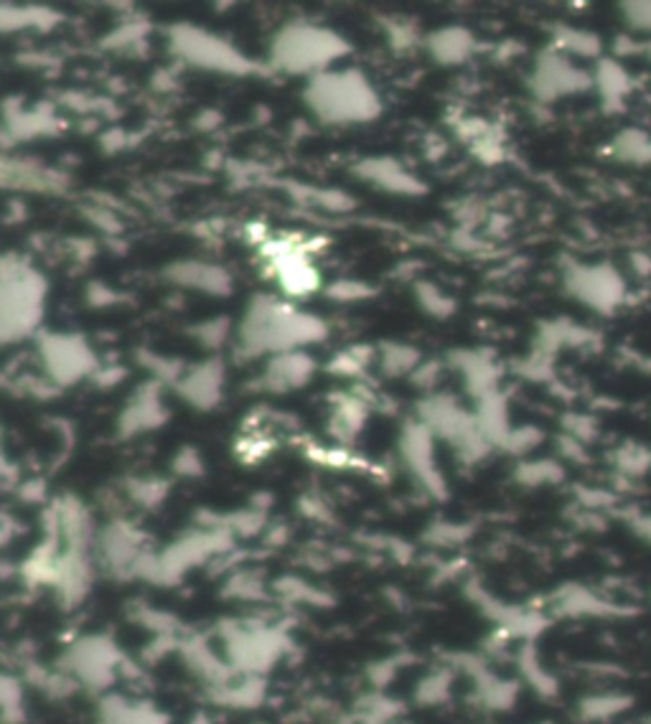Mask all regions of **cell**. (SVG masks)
<instances>
[{
	"instance_id": "6da1fadb",
	"label": "cell",
	"mask_w": 651,
	"mask_h": 724,
	"mask_svg": "<svg viewBox=\"0 0 651 724\" xmlns=\"http://www.w3.org/2000/svg\"><path fill=\"white\" fill-rule=\"evenodd\" d=\"M237 352L242 356H277L304 352L313 344H323L329 325L319 316L293 308L275 295H255L245 308L242 321L235 329Z\"/></svg>"
},
{
	"instance_id": "7a4b0ae2",
	"label": "cell",
	"mask_w": 651,
	"mask_h": 724,
	"mask_svg": "<svg viewBox=\"0 0 651 724\" xmlns=\"http://www.w3.org/2000/svg\"><path fill=\"white\" fill-rule=\"evenodd\" d=\"M212 641L235 674L268 676L296 649L291 630L262 615L224 618L214 626Z\"/></svg>"
},
{
	"instance_id": "3957f363",
	"label": "cell",
	"mask_w": 651,
	"mask_h": 724,
	"mask_svg": "<svg viewBox=\"0 0 651 724\" xmlns=\"http://www.w3.org/2000/svg\"><path fill=\"white\" fill-rule=\"evenodd\" d=\"M304 103L313 118L329 128L364 124L382 115V99L359 69H329L308 80Z\"/></svg>"
},
{
	"instance_id": "277c9868",
	"label": "cell",
	"mask_w": 651,
	"mask_h": 724,
	"mask_svg": "<svg viewBox=\"0 0 651 724\" xmlns=\"http://www.w3.org/2000/svg\"><path fill=\"white\" fill-rule=\"evenodd\" d=\"M49 283L26 257L0 254V348L34 336L44 321Z\"/></svg>"
},
{
	"instance_id": "5b68a950",
	"label": "cell",
	"mask_w": 651,
	"mask_h": 724,
	"mask_svg": "<svg viewBox=\"0 0 651 724\" xmlns=\"http://www.w3.org/2000/svg\"><path fill=\"white\" fill-rule=\"evenodd\" d=\"M348 51H352V44L339 31L313 21H291L277 28L270 41L268 69L313 80L333 69Z\"/></svg>"
},
{
	"instance_id": "8992f818",
	"label": "cell",
	"mask_w": 651,
	"mask_h": 724,
	"mask_svg": "<svg viewBox=\"0 0 651 724\" xmlns=\"http://www.w3.org/2000/svg\"><path fill=\"white\" fill-rule=\"evenodd\" d=\"M128 658V653L110 633H84L59 653L54 666L64 672L80 691L105 697L122 679Z\"/></svg>"
},
{
	"instance_id": "52a82bcc",
	"label": "cell",
	"mask_w": 651,
	"mask_h": 724,
	"mask_svg": "<svg viewBox=\"0 0 651 724\" xmlns=\"http://www.w3.org/2000/svg\"><path fill=\"white\" fill-rule=\"evenodd\" d=\"M168 44L170 51H174L184 64L193 69L229 76H247L260 72L258 61L245 57L235 44L212 34V31L191 26V23H176V26H170Z\"/></svg>"
},
{
	"instance_id": "ba28073f",
	"label": "cell",
	"mask_w": 651,
	"mask_h": 724,
	"mask_svg": "<svg viewBox=\"0 0 651 724\" xmlns=\"http://www.w3.org/2000/svg\"><path fill=\"white\" fill-rule=\"evenodd\" d=\"M153 551L149 534L130 519L113 517L97 529L95 559L107 578L118 582L138 580V572Z\"/></svg>"
},
{
	"instance_id": "9c48e42d",
	"label": "cell",
	"mask_w": 651,
	"mask_h": 724,
	"mask_svg": "<svg viewBox=\"0 0 651 724\" xmlns=\"http://www.w3.org/2000/svg\"><path fill=\"white\" fill-rule=\"evenodd\" d=\"M38 356H42L46 381L54 389L80 384L82 379H92V373L99 369L92 346L76 333H44L38 339Z\"/></svg>"
},
{
	"instance_id": "30bf717a",
	"label": "cell",
	"mask_w": 651,
	"mask_h": 724,
	"mask_svg": "<svg viewBox=\"0 0 651 724\" xmlns=\"http://www.w3.org/2000/svg\"><path fill=\"white\" fill-rule=\"evenodd\" d=\"M97 559L95 551L87 549H61L57 559V570L49 593L61 610H76L87 603V597L95 587L97 578Z\"/></svg>"
},
{
	"instance_id": "8fae6325",
	"label": "cell",
	"mask_w": 651,
	"mask_h": 724,
	"mask_svg": "<svg viewBox=\"0 0 651 724\" xmlns=\"http://www.w3.org/2000/svg\"><path fill=\"white\" fill-rule=\"evenodd\" d=\"M176 656L181 658L186 672L204 687V691L222 687V684H227L232 676H235L232 666L224 661L222 651L216 649V643L212 641V636L186 630L181 643H178Z\"/></svg>"
},
{
	"instance_id": "7c38bea8",
	"label": "cell",
	"mask_w": 651,
	"mask_h": 724,
	"mask_svg": "<svg viewBox=\"0 0 651 724\" xmlns=\"http://www.w3.org/2000/svg\"><path fill=\"white\" fill-rule=\"evenodd\" d=\"M224 384H227V369L220 356H209L206 361L197 366H186L181 379L176 381L174 389L189 407L199 412H212L222 404Z\"/></svg>"
},
{
	"instance_id": "4fadbf2b",
	"label": "cell",
	"mask_w": 651,
	"mask_h": 724,
	"mask_svg": "<svg viewBox=\"0 0 651 724\" xmlns=\"http://www.w3.org/2000/svg\"><path fill=\"white\" fill-rule=\"evenodd\" d=\"M161 387H163L161 381L151 379L135 389L133 400L122 407L120 417H118L120 440L141 438V435L153 432V430H158V427L166 425L168 410H166V402H163V396H161Z\"/></svg>"
},
{
	"instance_id": "5bb4252c",
	"label": "cell",
	"mask_w": 651,
	"mask_h": 724,
	"mask_svg": "<svg viewBox=\"0 0 651 724\" xmlns=\"http://www.w3.org/2000/svg\"><path fill=\"white\" fill-rule=\"evenodd\" d=\"M400 455L405 468L413 473V478L433 496H443V478L436 468V458H433V432L425 427L421 419L417 423H407L400 438Z\"/></svg>"
},
{
	"instance_id": "9a60e30c",
	"label": "cell",
	"mask_w": 651,
	"mask_h": 724,
	"mask_svg": "<svg viewBox=\"0 0 651 724\" xmlns=\"http://www.w3.org/2000/svg\"><path fill=\"white\" fill-rule=\"evenodd\" d=\"M265 254L273 262L277 283L291 298H300L319 287V270L313 268L304 249H298L293 241H270Z\"/></svg>"
},
{
	"instance_id": "2e32d148",
	"label": "cell",
	"mask_w": 651,
	"mask_h": 724,
	"mask_svg": "<svg viewBox=\"0 0 651 724\" xmlns=\"http://www.w3.org/2000/svg\"><path fill=\"white\" fill-rule=\"evenodd\" d=\"M316 369H319V364H316V359L308 352L277 354L270 356L265 371L260 373L255 387L270 394L293 392V389H304L308 381L313 379Z\"/></svg>"
},
{
	"instance_id": "e0dca14e",
	"label": "cell",
	"mask_w": 651,
	"mask_h": 724,
	"mask_svg": "<svg viewBox=\"0 0 651 724\" xmlns=\"http://www.w3.org/2000/svg\"><path fill=\"white\" fill-rule=\"evenodd\" d=\"M270 695V681L268 676H255V674H235L227 684L222 687L206 689L204 697L209 704L220 707L227 712H255L268 702Z\"/></svg>"
},
{
	"instance_id": "ac0fdd59",
	"label": "cell",
	"mask_w": 651,
	"mask_h": 724,
	"mask_svg": "<svg viewBox=\"0 0 651 724\" xmlns=\"http://www.w3.org/2000/svg\"><path fill=\"white\" fill-rule=\"evenodd\" d=\"M168 283H174L176 287H184V290H197L204 295H212V298H227L232 293V275L220 264L214 262H204V260H184V262H174L166 270Z\"/></svg>"
},
{
	"instance_id": "d6986e66",
	"label": "cell",
	"mask_w": 651,
	"mask_h": 724,
	"mask_svg": "<svg viewBox=\"0 0 651 724\" xmlns=\"http://www.w3.org/2000/svg\"><path fill=\"white\" fill-rule=\"evenodd\" d=\"M97 724H170V720L151 699L110 691V695L99 697Z\"/></svg>"
},
{
	"instance_id": "ffe728a7",
	"label": "cell",
	"mask_w": 651,
	"mask_h": 724,
	"mask_svg": "<svg viewBox=\"0 0 651 724\" xmlns=\"http://www.w3.org/2000/svg\"><path fill=\"white\" fill-rule=\"evenodd\" d=\"M354 174L375 189L400 193V197H421L425 191V186L394 158H364L356 163Z\"/></svg>"
},
{
	"instance_id": "44dd1931",
	"label": "cell",
	"mask_w": 651,
	"mask_h": 724,
	"mask_svg": "<svg viewBox=\"0 0 651 724\" xmlns=\"http://www.w3.org/2000/svg\"><path fill=\"white\" fill-rule=\"evenodd\" d=\"M570 280H572V290H576L578 298H583L588 306L608 310L622 300L624 285L611 268L583 270L578 272V275H572Z\"/></svg>"
},
{
	"instance_id": "7402d4cb",
	"label": "cell",
	"mask_w": 651,
	"mask_h": 724,
	"mask_svg": "<svg viewBox=\"0 0 651 724\" xmlns=\"http://www.w3.org/2000/svg\"><path fill=\"white\" fill-rule=\"evenodd\" d=\"M405 707L387 691L371 689L356 699L348 712H341L336 724H400Z\"/></svg>"
},
{
	"instance_id": "603a6c76",
	"label": "cell",
	"mask_w": 651,
	"mask_h": 724,
	"mask_svg": "<svg viewBox=\"0 0 651 724\" xmlns=\"http://www.w3.org/2000/svg\"><path fill=\"white\" fill-rule=\"evenodd\" d=\"M591 84V76H585L580 69L570 67V61H565L560 54L545 59L537 69V90L545 97H557L565 92H578Z\"/></svg>"
},
{
	"instance_id": "cb8c5ba5",
	"label": "cell",
	"mask_w": 651,
	"mask_h": 724,
	"mask_svg": "<svg viewBox=\"0 0 651 724\" xmlns=\"http://www.w3.org/2000/svg\"><path fill=\"white\" fill-rule=\"evenodd\" d=\"M273 595L291 607H313V610H326L333 605V595L313 582L296 574H283L273 582Z\"/></svg>"
},
{
	"instance_id": "d4e9b609",
	"label": "cell",
	"mask_w": 651,
	"mask_h": 724,
	"mask_svg": "<svg viewBox=\"0 0 651 724\" xmlns=\"http://www.w3.org/2000/svg\"><path fill=\"white\" fill-rule=\"evenodd\" d=\"M270 595H273V585H268L265 574L260 570H247V567L232 570L222 585V597L239 605H260Z\"/></svg>"
},
{
	"instance_id": "484cf974",
	"label": "cell",
	"mask_w": 651,
	"mask_h": 724,
	"mask_svg": "<svg viewBox=\"0 0 651 724\" xmlns=\"http://www.w3.org/2000/svg\"><path fill=\"white\" fill-rule=\"evenodd\" d=\"M364 423H367V404L359 396H339L333 402L331 417H329V432L331 438L348 446L356 440V435L362 432Z\"/></svg>"
},
{
	"instance_id": "4316f807",
	"label": "cell",
	"mask_w": 651,
	"mask_h": 724,
	"mask_svg": "<svg viewBox=\"0 0 651 724\" xmlns=\"http://www.w3.org/2000/svg\"><path fill=\"white\" fill-rule=\"evenodd\" d=\"M128 620L141 630H145L151 638H181L186 633L184 622L178 620L174 613L143 601L128 605Z\"/></svg>"
},
{
	"instance_id": "83f0119b",
	"label": "cell",
	"mask_w": 651,
	"mask_h": 724,
	"mask_svg": "<svg viewBox=\"0 0 651 724\" xmlns=\"http://www.w3.org/2000/svg\"><path fill=\"white\" fill-rule=\"evenodd\" d=\"M474 38L466 28H440L428 36V51L438 64H461L471 57Z\"/></svg>"
},
{
	"instance_id": "f1b7e54d",
	"label": "cell",
	"mask_w": 651,
	"mask_h": 724,
	"mask_svg": "<svg viewBox=\"0 0 651 724\" xmlns=\"http://www.w3.org/2000/svg\"><path fill=\"white\" fill-rule=\"evenodd\" d=\"M170 494V483L161 476H133L122 483V498L141 511H158Z\"/></svg>"
},
{
	"instance_id": "f546056e",
	"label": "cell",
	"mask_w": 651,
	"mask_h": 724,
	"mask_svg": "<svg viewBox=\"0 0 651 724\" xmlns=\"http://www.w3.org/2000/svg\"><path fill=\"white\" fill-rule=\"evenodd\" d=\"M26 722V684L21 674L0 668V724Z\"/></svg>"
},
{
	"instance_id": "4dcf8cb0",
	"label": "cell",
	"mask_w": 651,
	"mask_h": 724,
	"mask_svg": "<svg viewBox=\"0 0 651 724\" xmlns=\"http://www.w3.org/2000/svg\"><path fill=\"white\" fill-rule=\"evenodd\" d=\"M375 359L387 377H405V373L413 377V371L421 366V352L405 344H382L377 348Z\"/></svg>"
},
{
	"instance_id": "1f68e13d",
	"label": "cell",
	"mask_w": 651,
	"mask_h": 724,
	"mask_svg": "<svg viewBox=\"0 0 651 724\" xmlns=\"http://www.w3.org/2000/svg\"><path fill=\"white\" fill-rule=\"evenodd\" d=\"M54 21H59V15L46 8H15V5H0V34L5 31H21L28 26L46 28Z\"/></svg>"
},
{
	"instance_id": "d6a6232c",
	"label": "cell",
	"mask_w": 651,
	"mask_h": 724,
	"mask_svg": "<svg viewBox=\"0 0 651 724\" xmlns=\"http://www.w3.org/2000/svg\"><path fill=\"white\" fill-rule=\"evenodd\" d=\"M451 697V676L448 672L425 674L415 687V702L421 707H438Z\"/></svg>"
},
{
	"instance_id": "836d02e7",
	"label": "cell",
	"mask_w": 651,
	"mask_h": 724,
	"mask_svg": "<svg viewBox=\"0 0 651 724\" xmlns=\"http://www.w3.org/2000/svg\"><path fill=\"white\" fill-rule=\"evenodd\" d=\"M191 333L209 352H220L232 339V333H235V325H232L229 318H209V321L193 325Z\"/></svg>"
},
{
	"instance_id": "e575fe53",
	"label": "cell",
	"mask_w": 651,
	"mask_h": 724,
	"mask_svg": "<svg viewBox=\"0 0 651 724\" xmlns=\"http://www.w3.org/2000/svg\"><path fill=\"white\" fill-rule=\"evenodd\" d=\"M595 82H599L601 92L611 99V103H618V99L629 92V76H626L624 69L611 59L601 61L599 74H595Z\"/></svg>"
},
{
	"instance_id": "d590c367",
	"label": "cell",
	"mask_w": 651,
	"mask_h": 724,
	"mask_svg": "<svg viewBox=\"0 0 651 724\" xmlns=\"http://www.w3.org/2000/svg\"><path fill=\"white\" fill-rule=\"evenodd\" d=\"M170 471H174V476H178V478L197 480L204 476V458H201L197 448L184 446L174 455V461H170Z\"/></svg>"
},
{
	"instance_id": "8d00e7d4",
	"label": "cell",
	"mask_w": 651,
	"mask_h": 724,
	"mask_svg": "<svg viewBox=\"0 0 651 724\" xmlns=\"http://www.w3.org/2000/svg\"><path fill=\"white\" fill-rule=\"evenodd\" d=\"M417 300H421V306L428 310L430 316L436 318H448L453 313V300L448 298L443 290H438L436 285L430 283H421L417 285Z\"/></svg>"
},
{
	"instance_id": "74e56055",
	"label": "cell",
	"mask_w": 651,
	"mask_h": 724,
	"mask_svg": "<svg viewBox=\"0 0 651 724\" xmlns=\"http://www.w3.org/2000/svg\"><path fill=\"white\" fill-rule=\"evenodd\" d=\"M400 668H402V658L400 656H390V658L375 661V664H371L367 668V674H364V676H367V681H369L371 689L384 691V687H390V684L394 679H398Z\"/></svg>"
},
{
	"instance_id": "f35d334b",
	"label": "cell",
	"mask_w": 651,
	"mask_h": 724,
	"mask_svg": "<svg viewBox=\"0 0 651 724\" xmlns=\"http://www.w3.org/2000/svg\"><path fill=\"white\" fill-rule=\"evenodd\" d=\"M326 293H329V298L336 302H356V300H367L375 295V290H371L369 285L356 283V280H339V283H333Z\"/></svg>"
},
{
	"instance_id": "ab89813d",
	"label": "cell",
	"mask_w": 651,
	"mask_h": 724,
	"mask_svg": "<svg viewBox=\"0 0 651 724\" xmlns=\"http://www.w3.org/2000/svg\"><path fill=\"white\" fill-rule=\"evenodd\" d=\"M560 49L563 51H576V54H591V57H595V54H599V49H601V44L593 34L568 28V31H563V34H560Z\"/></svg>"
},
{
	"instance_id": "60d3db41",
	"label": "cell",
	"mask_w": 651,
	"mask_h": 724,
	"mask_svg": "<svg viewBox=\"0 0 651 724\" xmlns=\"http://www.w3.org/2000/svg\"><path fill=\"white\" fill-rule=\"evenodd\" d=\"M622 8L631 28L651 34V3H624Z\"/></svg>"
},
{
	"instance_id": "b9f144b4",
	"label": "cell",
	"mask_w": 651,
	"mask_h": 724,
	"mask_svg": "<svg viewBox=\"0 0 651 724\" xmlns=\"http://www.w3.org/2000/svg\"><path fill=\"white\" fill-rule=\"evenodd\" d=\"M618 710H622V707H616V699L614 697L588 699V702H585V720H606V717H614V714Z\"/></svg>"
},
{
	"instance_id": "7bdbcfd3",
	"label": "cell",
	"mask_w": 651,
	"mask_h": 724,
	"mask_svg": "<svg viewBox=\"0 0 651 724\" xmlns=\"http://www.w3.org/2000/svg\"><path fill=\"white\" fill-rule=\"evenodd\" d=\"M126 379V369H120V366H99V369L92 373V381H95L97 387L103 389H110L115 384H120V381Z\"/></svg>"
},
{
	"instance_id": "ee69618b",
	"label": "cell",
	"mask_w": 651,
	"mask_h": 724,
	"mask_svg": "<svg viewBox=\"0 0 651 724\" xmlns=\"http://www.w3.org/2000/svg\"><path fill=\"white\" fill-rule=\"evenodd\" d=\"M21 498L23 501H44L46 498V490H44V483L42 480H26L21 486Z\"/></svg>"
},
{
	"instance_id": "f6af8a7d",
	"label": "cell",
	"mask_w": 651,
	"mask_h": 724,
	"mask_svg": "<svg viewBox=\"0 0 651 724\" xmlns=\"http://www.w3.org/2000/svg\"><path fill=\"white\" fill-rule=\"evenodd\" d=\"M15 572H19V570H15V567H13L11 562H8L5 557H0V582H3V580H11Z\"/></svg>"
},
{
	"instance_id": "bcb514c9",
	"label": "cell",
	"mask_w": 651,
	"mask_h": 724,
	"mask_svg": "<svg viewBox=\"0 0 651 724\" xmlns=\"http://www.w3.org/2000/svg\"><path fill=\"white\" fill-rule=\"evenodd\" d=\"M189 724H214V722L209 720L204 712H199V714H193V717H191V722H189Z\"/></svg>"
}]
</instances>
